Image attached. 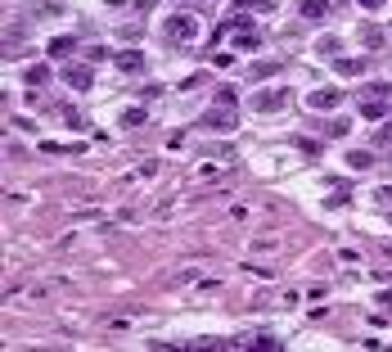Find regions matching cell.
<instances>
[{"mask_svg": "<svg viewBox=\"0 0 392 352\" xmlns=\"http://www.w3.org/2000/svg\"><path fill=\"white\" fill-rule=\"evenodd\" d=\"M248 348H262V352H275V348H280V339H275V335H257V339H248Z\"/></svg>", "mask_w": 392, "mask_h": 352, "instance_id": "9a60e30c", "label": "cell"}, {"mask_svg": "<svg viewBox=\"0 0 392 352\" xmlns=\"http://www.w3.org/2000/svg\"><path fill=\"white\" fill-rule=\"evenodd\" d=\"M280 72H284V63H280V59H271V63H257V68H253V82H266V77H280Z\"/></svg>", "mask_w": 392, "mask_h": 352, "instance_id": "4fadbf2b", "label": "cell"}, {"mask_svg": "<svg viewBox=\"0 0 392 352\" xmlns=\"http://www.w3.org/2000/svg\"><path fill=\"white\" fill-rule=\"evenodd\" d=\"M298 14L307 18V23H320V18L329 14V0H302V5H298Z\"/></svg>", "mask_w": 392, "mask_h": 352, "instance_id": "9c48e42d", "label": "cell"}, {"mask_svg": "<svg viewBox=\"0 0 392 352\" xmlns=\"http://www.w3.org/2000/svg\"><path fill=\"white\" fill-rule=\"evenodd\" d=\"M122 127H145V109H140V104L127 109V113H122Z\"/></svg>", "mask_w": 392, "mask_h": 352, "instance_id": "e0dca14e", "label": "cell"}, {"mask_svg": "<svg viewBox=\"0 0 392 352\" xmlns=\"http://www.w3.org/2000/svg\"><path fill=\"white\" fill-rule=\"evenodd\" d=\"M72 50H77V36H54V41H50V54H54V59H68Z\"/></svg>", "mask_w": 392, "mask_h": 352, "instance_id": "8fae6325", "label": "cell"}, {"mask_svg": "<svg viewBox=\"0 0 392 352\" xmlns=\"http://www.w3.org/2000/svg\"><path fill=\"white\" fill-rule=\"evenodd\" d=\"M347 167H352V172H370V167H375V154H370V149H352Z\"/></svg>", "mask_w": 392, "mask_h": 352, "instance_id": "30bf717a", "label": "cell"}, {"mask_svg": "<svg viewBox=\"0 0 392 352\" xmlns=\"http://www.w3.org/2000/svg\"><path fill=\"white\" fill-rule=\"evenodd\" d=\"M45 154H81V145H59V140H45Z\"/></svg>", "mask_w": 392, "mask_h": 352, "instance_id": "ac0fdd59", "label": "cell"}, {"mask_svg": "<svg viewBox=\"0 0 392 352\" xmlns=\"http://www.w3.org/2000/svg\"><path fill=\"white\" fill-rule=\"evenodd\" d=\"M113 63H118V72H140L145 68V50H122L113 54Z\"/></svg>", "mask_w": 392, "mask_h": 352, "instance_id": "52a82bcc", "label": "cell"}, {"mask_svg": "<svg viewBox=\"0 0 392 352\" xmlns=\"http://www.w3.org/2000/svg\"><path fill=\"white\" fill-rule=\"evenodd\" d=\"M235 50H262V32H257L253 23H244L239 36H235Z\"/></svg>", "mask_w": 392, "mask_h": 352, "instance_id": "ba28073f", "label": "cell"}, {"mask_svg": "<svg viewBox=\"0 0 392 352\" xmlns=\"http://www.w3.org/2000/svg\"><path fill=\"white\" fill-rule=\"evenodd\" d=\"M375 145H392V122H384V127L375 131Z\"/></svg>", "mask_w": 392, "mask_h": 352, "instance_id": "d6986e66", "label": "cell"}, {"mask_svg": "<svg viewBox=\"0 0 392 352\" xmlns=\"http://www.w3.org/2000/svg\"><path fill=\"white\" fill-rule=\"evenodd\" d=\"M162 32H167V41L189 45V41L198 36V18H194V14H171L167 23H162Z\"/></svg>", "mask_w": 392, "mask_h": 352, "instance_id": "7a4b0ae2", "label": "cell"}, {"mask_svg": "<svg viewBox=\"0 0 392 352\" xmlns=\"http://www.w3.org/2000/svg\"><path fill=\"white\" fill-rule=\"evenodd\" d=\"M361 68H366L361 59H338V72H361Z\"/></svg>", "mask_w": 392, "mask_h": 352, "instance_id": "ffe728a7", "label": "cell"}, {"mask_svg": "<svg viewBox=\"0 0 392 352\" xmlns=\"http://www.w3.org/2000/svg\"><path fill=\"white\" fill-rule=\"evenodd\" d=\"M347 131H352V122H334V127H329V136H334V140H343Z\"/></svg>", "mask_w": 392, "mask_h": 352, "instance_id": "44dd1931", "label": "cell"}, {"mask_svg": "<svg viewBox=\"0 0 392 352\" xmlns=\"http://www.w3.org/2000/svg\"><path fill=\"white\" fill-rule=\"evenodd\" d=\"M307 104H311V109H338V104H343V91L338 86H320V91L307 95Z\"/></svg>", "mask_w": 392, "mask_h": 352, "instance_id": "5b68a950", "label": "cell"}, {"mask_svg": "<svg viewBox=\"0 0 392 352\" xmlns=\"http://www.w3.org/2000/svg\"><path fill=\"white\" fill-rule=\"evenodd\" d=\"M379 307H388V312H392V289H384V293H379Z\"/></svg>", "mask_w": 392, "mask_h": 352, "instance_id": "603a6c76", "label": "cell"}, {"mask_svg": "<svg viewBox=\"0 0 392 352\" xmlns=\"http://www.w3.org/2000/svg\"><path fill=\"white\" fill-rule=\"evenodd\" d=\"M198 122H203L207 131H217V136H230V131L239 127V113H235V91H230V86H221V91H217L212 109H207Z\"/></svg>", "mask_w": 392, "mask_h": 352, "instance_id": "6da1fadb", "label": "cell"}, {"mask_svg": "<svg viewBox=\"0 0 392 352\" xmlns=\"http://www.w3.org/2000/svg\"><path fill=\"white\" fill-rule=\"evenodd\" d=\"M384 5H388V0H361V9H366V14H379Z\"/></svg>", "mask_w": 392, "mask_h": 352, "instance_id": "7402d4cb", "label": "cell"}, {"mask_svg": "<svg viewBox=\"0 0 392 352\" xmlns=\"http://www.w3.org/2000/svg\"><path fill=\"white\" fill-rule=\"evenodd\" d=\"M289 100H293L289 86H271V91H257V95H253V109H257V113H275V109H284Z\"/></svg>", "mask_w": 392, "mask_h": 352, "instance_id": "3957f363", "label": "cell"}, {"mask_svg": "<svg viewBox=\"0 0 392 352\" xmlns=\"http://www.w3.org/2000/svg\"><path fill=\"white\" fill-rule=\"evenodd\" d=\"M239 5H266V0H239Z\"/></svg>", "mask_w": 392, "mask_h": 352, "instance_id": "cb8c5ba5", "label": "cell"}, {"mask_svg": "<svg viewBox=\"0 0 392 352\" xmlns=\"http://www.w3.org/2000/svg\"><path fill=\"white\" fill-rule=\"evenodd\" d=\"M315 50H320L324 59H338V50H343V45H338V36H324V41L315 45Z\"/></svg>", "mask_w": 392, "mask_h": 352, "instance_id": "2e32d148", "label": "cell"}, {"mask_svg": "<svg viewBox=\"0 0 392 352\" xmlns=\"http://www.w3.org/2000/svg\"><path fill=\"white\" fill-rule=\"evenodd\" d=\"M63 82H68L72 91H91V86H95L91 63H68V68H63Z\"/></svg>", "mask_w": 392, "mask_h": 352, "instance_id": "277c9868", "label": "cell"}, {"mask_svg": "<svg viewBox=\"0 0 392 352\" xmlns=\"http://www.w3.org/2000/svg\"><path fill=\"white\" fill-rule=\"evenodd\" d=\"M23 82H27V86H36V91H41L45 82H50V68H45V63H32V68L23 72Z\"/></svg>", "mask_w": 392, "mask_h": 352, "instance_id": "7c38bea8", "label": "cell"}, {"mask_svg": "<svg viewBox=\"0 0 392 352\" xmlns=\"http://www.w3.org/2000/svg\"><path fill=\"white\" fill-rule=\"evenodd\" d=\"M370 95H384V100H392V82H370V86H361V100H370Z\"/></svg>", "mask_w": 392, "mask_h": 352, "instance_id": "5bb4252c", "label": "cell"}, {"mask_svg": "<svg viewBox=\"0 0 392 352\" xmlns=\"http://www.w3.org/2000/svg\"><path fill=\"white\" fill-rule=\"evenodd\" d=\"M361 118H366V122H384V118H388V100H384V95H370V100H361Z\"/></svg>", "mask_w": 392, "mask_h": 352, "instance_id": "8992f818", "label": "cell"}]
</instances>
